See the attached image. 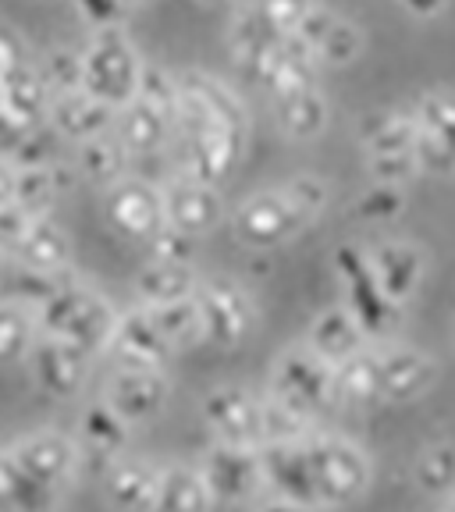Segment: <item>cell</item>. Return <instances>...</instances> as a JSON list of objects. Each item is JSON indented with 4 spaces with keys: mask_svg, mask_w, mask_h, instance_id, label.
I'll return each instance as SVG.
<instances>
[{
    "mask_svg": "<svg viewBox=\"0 0 455 512\" xmlns=\"http://www.w3.org/2000/svg\"><path fill=\"white\" fill-rule=\"evenodd\" d=\"M264 488L274 498L317 509H345L360 502L374 480V463L356 441L306 431L296 441L260 445Z\"/></svg>",
    "mask_w": 455,
    "mask_h": 512,
    "instance_id": "1",
    "label": "cell"
},
{
    "mask_svg": "<svg viewBox=\"0 0 455 512\" xmlns=\"http://www.w3.org/2000/svg\"><path fill=\"white\" fill-rule=\"evenodd\" d=\"M328 203V185L313 175L292 178L285 189L253 192L228 214L232 232L249 249H274L296 239Z\"/></svg>",
    "mask_w": 455,
    "mask_h": 512,
    "instance_id": "2",
    "label": "cell"
},
{
    "mask_svg": "<svg viewBox=\"0 0 455 512\" xmlns=\"http://www.w3.org/2000/svg\"><path fill=\"white\" fill-rule=\"evenodd\" d=\"M32 317H36V331L40 335L64 338V342L79 345L82 352L96 356L111 342L118 310L89 281H82L75 271H68L61 285L32 310Z\"/></svg>",
    "mask_w": 455,
    "mask_h": 512,
    "instance_id": "3",
    "label": "cell"
},
{
    "mask_svg": "<svg viewBox=\"0 0 455 512\" xmlns=\"http://www.w3.org/2000/svg\"><path fill=\"white\" fill-rule=\"evenodd\" d=\"M82 50V89L107 107H125L136 100L143 57L132 47L125 29H93Z\"/></svg>",
    "mask_w": 455,
    "mask_h": 512,
    "instance_id": "4",
    "label": "cell"
},
{
    "mask_svg": "<svg viewBox=\"0 0 455 512\" xmlns=\"http://www.w3.org/2000/svg\"><path fill=\"white\" fill-rule=\"evenodd\" d=\"M267 395L288 406L292 413H299L303 420L317 424L331 406H338L335 367L320 360L317 352H310L306 345H292V349L278 352Z\"/></svg>",
    "mask_w": 455,
    "mask_h": 512,
    "instance_id": "5",
    "label": "cell"
},
{
    "mask_svg": "<svg viewBox=\"0 0 455 512\" xmlns=\"http://www.w3.org/2000/svg\"><path fill=\"white\" fill-rule=\"evenodd\" d=\"M8 445L32 480H40V484H47L54 491H64V495L75 488V480H79L82 466H86L82 445L75 441V434L57 431V427L25 431L15 441H8Z\"/></svg>",
    "mask_w": 455,
    "mask_h": 512,
    "instance_id": "6",
    "label": "cell"
},
{
    "mask_svg": "<svg viewBox=\"0 0 455 512\" xmlns=\"http://www.w3.org/2000/svg\"><path fill=\"white\" fill-rule=\"evenodd\" d=\"M196 306L203 317V345L214 349H239L256 324L253 299L232 278H200Z\"/></svg>",
    "mask_w": 455,
    "mask_h": 512,
    "instance_id": "7",
    "label": "cell"
},
{
    "mask_svg": "<svg viewBox=\"0 0 455 512\" xmlns=\"http://www.w3.org/2000/svg\"><path fill=\"white\" fill-rule=\"evenodd\" d=\"M89 363H93V356L82 352L79 345L36 331L29 352H25L22 367H25V374H29V381L36 384V392L47 395V399L68 402V399H79V395L86 392Z\"/></svg>",
    "mask_w": 455,
    "mask_h": 512,
    "instance_id": "8",
    "label": "cell"
},
{
    "mask_svg": "<svg viewBox=\"0 0 455 512\" xmlns=\"http://www.w3.org/2000/svg\"><path fill=\"white\" fill-rule=\"evenodd\" d=\"M96 484L111 512H157L160 463L125 448L118 456L96 463Z\"/></svg>",
    "mask_w": 455,
    "mask_h": 512,
    "instance_id": "9",
    "label": "cell"
},
{
    "mask_svg": "<svg viewBox=\"0 0 455 512\" xmlns=\"http://www.w3.org/2000/svg\"><path fill=\"white\" fill-rule=\"evenodd\" d=\"M196 466H200L203 480H207V488L217 505H249L264 491L260 448L214 441Z\"/></svg>",
    "mask_w": 455,
    "mask_h": 512,
    "instance_id": "10",
    "label": "cell"
},
{
    "mask_svg": "<svg viewBox=\"0 0 455 512\" xmlns=\"http://www.w3.org/2000/svg\"><path fill=\"white\" fill-rule=\"evenodd\" d=\"M200 416L214 441L260 448L264 395L249 392L242 384H217V388H210V392L203 395Z\"/></svg>",
    "mask_w": 455,
    "mask_h": 512,
    "instance_id": "11",
    "label": "cell"
},
{
    "mask_svg": "<svg viewBox=\"0 0 455 512\" xmlns=\"http://www.w3.org/2000/svg\"><path fill=\"white\" fill-rule=\"evenodd\" d=\"M335 267L345 281V306L356 320H360V328L367 331V338H388L395 331V324L402 320L399 306L392 299L381 296V288L374 285L367 271V253L352 246H342L335 253Z\"/></svg>",
    "mask_w": 455,
    "mask_h": 512,
    "instance_id": "12",
    "label": "cell"
},
{
    "mask_svg": "<svg viewBox=\"0 0 455 512\" xmlns=\"http://www.w3.org/2000/svg\"><path fill=\"white\" fill-rule=\"evenodd\" d=\"M100 399L125 420L139 427L157 420L171 399V377L168 370H143V367H111L104 381Z\"/></svg>",
    "mask_w": 455,
    "mask_h": 512,
    "instance_id": "13",
    "label": "cell"
},
{
    "mask_svg": "<svg viewBox=\"0 0 455 512\" xmlns=\"http://www.w3.org/2000/svg\"><path fill=\"white\" fill-rule=\"evenodd\" d=\"M104 217L114 232L132 242H146L164 228V200L160 189L146 178L125 175L104 189Z\"/></svg>",
    "mask_w": 455,
    "mask_h": 512,
    "instance_id": "14",
    "label": "cell"
},
{
    "mask_svg": "<svg viewBox=\"0 0 455 512\" xmlns=\"http://www.w3.org/2000/svg\"><path fill=\"white\" fill-rule=\"evenodd\" d=\"M413 157L416 168L431 175H448L455 171V96L431 93L416 104L413 114Z\"/></svg>",
    "mask_w": 455,
    "mask_h": 512,
    "instance_id": "15",
    "label": "cell"
},
{
    "mask_svg": "<svg viewBox=\"0 0 455 512\" xmlns=\"http://www.w3.org/2000/svg\"><path fill=\"white\" fill-rule=\"evenodd\" d=\"M107 356L114 367H143V370H168V363L175 360L171 345L164 342V335L153 324L150 310L143 303L132 310H121L114 320L111 342H107Z\"/></svg>",
    "mask_w": 455,
    "mask_h": 512,
    "instance_id": "16",
    "label": "cell"
},
{
    "mask_svg": "<svg viewBox=\"0 0 455 512\" xmlns=\"http://www.w3.org/2000/svg\"><path fill=\"white\" fill-rule=\"evenodd\" d=\"M160 200H164V224L192 235V239L210 235L214 228H221L224 217H228L221 192H217L214 185H203L189 175L171 178V182L160 189Z\"/></svg>",
    "mask_w": 455,
    "mask_h": 512,
    "instance_id": "17",
    "label": "cell"
},
{
    "mask_svg": "<svg viewBox=\"0 0 455 512\" xmlns=\"http://www.w3.org/2000/svg\"><path fill=\"white\" fill-rule=\"evenodd\" d=\"M54 100L47 75H43L40 61L29 54H18L11 64L8 82H4V100H0V125L8 132H22V128L43 125Z\"/></svg>",
    "mask_w": 455,
    "mask_h": 512,
    "instance_id": "18",
    "label": "cell"
},
{
    "mask_svg": "<svg viewBox=\"0 0 455 512\" xmlns=\"http://www.w3.org/2000/svg\"><path fill=\"white\" fill-rule=\"evenodd\" d=\"M377 352V395L381 402H413L438 381V363L413 345H384Z\"/></svg>",
    "mask_w": 455,
    "mask_h": 512,
    "instance_id": "19",
    "label": "cell"
},
{
    "mask_svg": "<svg viewBox=\"0 0 455 512\" xmlns=\"http://www.w3.org/2000/svg\"><path fill=\"white\" fill-rule=\"evenodd\" d=\"M111 136L118 139V146L132 157H153L164 153L175 139V114L164 107H153L146 100H128L125 107L114 111V128Z\"/></svg>",
    "mask_w": 455,
    "mask_h": 512,
    "instance_id": "20",
    "label": "cell"
},
{
    "mask_svg": "<svg viewBox=\"0 0 455 512\" xmlns=\"http://www.w3.org/2000/svg\"><path fill=\"white\" fill-rule=\"evenodd\" d=\"M47 125L54 128V136L64 146H79L86 139L107 136L114 128V107L100 104L86 89H72V93H57L50 100Z\"/></svg>",
    "mask_w": 455,
    "mask_h": 512,
    "instance_id": "21",
    "label": "cell"
},
{
    "mask_svg": "<svg viewBox=\"0 0 455 512\" xmlns=\"http://www.w3.org/2000/svg\"><path fill=\"white\" fill-rule=\"evenodd\" d=\"M424 253L413 242H381L367 253V271L384 299L402 306L424 281Z\"/></svg>",
    "mask_w": 455,
    "mask_h": 512,
    "instance_id": "22",
    "label": "cell"
},
{
    "mask_svg": "<svg viewBox=\"0 0 455 512\" xmlns=\"http://www.w3.org/2000/svg\"><path fill=\"white\" fill-rule=\"evenodd\" d=\"M367 331L360 328V320L352 317L349 306H328L313 317L310 331H306V349L317 352L320 360L338 367L342 360L356 356L360 349H367Z\"/></svg>",
    "mask_w": 455,
    "mask_h": 512,
    "instance_id": "23",
    "label": "cell"
},
{
    "mask_svg": "<svg viewBox=\"0 0 455 512\" xmlns=\"http://www.w3.org/2000/svg\"><path fill=\"white\" fill-rule=\"evenodd\" d=\"M75 242L54 214L50 217H32L29 235H25L22 249L15 253V264L36 274H64L72 271Z\"/></svg>",
    "mask_w": 455,
    "mask_h": 512,
    "instance_id": "24",
    "label": "cell"
},
{
    "mask_svg": "<svg viewBox=\"0 0 455 512\" xmlns=\"http://www.w3.org/2000/svg\"><path fill=\"white\" fill-rule=\"evenodd\" d=\"M75 441L82 445L86 463H104V459L125 452L132 441V424H125L104 399H93L79 409V431Z\"/></svg>",
    "mask_w": 455,
    "mask_h": 512,
    "instance_id": "25",
    "label": "cell"
},
{
    "mask_svg": "<svg viewBox=\"0 0 455 512\" xmlns=\"http://www.w3.org/2000/svg\"><path fill=\"white\" fill-rule=\"evenodd\" d=\"M313 61H317V57H313L310 47H303L296 36H285V40L274 43L264 57H256V61L249 64V75L264 82V86L271 89V96H278V93H288V89L310 86Z\"/></svg>",
    "mask_w": 455,
    "mask_h": 512,
    "instance_id": "26",
    "label": "cell"
},
{
    "mask_svg": "<svg viewBox=\"0 0 455 512\" xmlns=\"http://www.w3.org/2000/svg\"><path fill=\"white\" fill-rule=\"evenodd\" d=\"M64 491L32 480L15 459L11 445H0V512H57Z\"/></svg>",
    "mask_w": 455,
    "mask_h": 512,
    "instance_id": "27",
    "label": "cell"
},
{
    "mask_svg": "<svg viewBox=\"0 0 455 512\" xmlns=\"http://www.w3.org/2000/svg\"><path fill=\"white\" fill-rule=\"evenodd\" d=\"M72 185L75 171L68 160H57V164H47V168H18L15 203L29 217H50Z\"/></svg>",
    "mask_w": 455,
    "mask_h": 512,
    "instance_id": "28",
    "label": "cell"
},
{
    "mask_svg": "<svg viewBox=\"0 0 455 512\" xmlns=\"http://www.w3.org/2000/svg\"><path fill=\"white\" fill-rule=\"evenodd\" d=\"M200 288V271L192 264H178V260H150L139 267L136 274V292L143 306H164L175 299L196 296Z\"/></svg>",
    "mask_w": 455,
    "mask_h": 512,
    "instance_id": "29",
    "label": "cell"
},
{
    "mask_svg": "<svg viewBox=\"0 0 455 512\" xmlns=\"http://www.w3.org/2000/svg\"><path fill=\"white\" fill-rule=\"evenodd\" d=\"M217 502L210 495L196 463H171L160 466V495L157 512H214Z\"/></svg>",
    "mask_w": 455,
    "mask_h": 512,
    "instance_id": "30",
    "label": "cell"
},
{
    "mask_svg": "<svg viewBox=\"0 0 455 512\" xmlns=\"http://www.w3.org/2000/svg\"><path fill=\"white\" fill-rule=\"evenodd\" d=\"M274 114H278V128L288 139H313L328 125V104L313 82L274 96Z\"/></svg>",
    "mask_w": 455,
    "mask_h": 512,
    "instance_id": "31",
    "label": "cell"
},
{
    "mask_svg": "<svg viewBox=\"0 0 455 512\" xmlns=\"http://www.w3.org/2000/svg\"><path fill=\"white\" fill-rule=\"evenodd\" d=\"M68 164H72L75 178H82L89 185H100V189H107V185H114L118 178L128 175V153L121 150L111 132L72 146V160Z\"/></svg>",
    "mask_w": 455,
    "mask_h": 512,
    "instance_id": "32",
    "label": "cell"
},
{
    "mask_svg": "<svg viewBox=\"0 0 455 512\" xmlns=\"http://www.w3.org/2000/svg\"><path fill=\"white\" fill-rule=\"evenodd\" d=\"M178 86H182L185 93L196 96V100H200L217 121H224V125L232 128V132L249 136L246 107H242V100L224 86V82H217L214 75H203V72H185V75H178Z\"/></svg>",
    "mask_w": 455,
    "mask_h": 512,
    "instance_id": "33",
    "label": "cell"
},
{
    "mask_svg": "<svg viewBox=\"0 0 455 512\" xmlns=\"http://www.w3.org/2000/svg\"><path fill=\"white\" fill-rule=\"evenodd\" d=\"M157 324V331L164 335V342L171 345V352H189L196 345H203V317L200 306H196V296L189 299H175V303L164 306H146Z\"/></svg>",
    "mask_w": 455,
    "mask_h": 512,
    "instance_id": "34",
    "label": "cell"
},
{
    "mask_svg": "<svg viewBox=\"0 0 455 512\" xmlns=\"http://www.w3.org/2000/svg\"><path fill=\"white\" fill-rule=\"evenodd\" d=\"M360 132H363V143H367V160L413 153L416 128H413V118H406V114H395V111L370 114L360 125Z\"/></svg>",
    "mask_w": 455,
    "mask_h": 512,
    "instance_id": "35",
    "label": "cell"
},
{
    "mask_svg": "<svg viewBox=\"0 0 455 512\" xmlns=\"http://www.w3.org/2000/svg\"><path fill=\"white\" fill-rule=\"evenodd\" d=\"M335 395L345 406H370V402H381V395H377V352L374 349H360L356 356L338 363Z\"/></svg>",
    "mask_w": 455,
    "mask_h": 512,
    "instance_id": "36",
    "label": "cell"
},
{
    "mask_svg": "<svg viewBox=\"0 0 455 512\" xmlns=\"http://www.w3.org/2000/svg\"><path fill=\"white\" fill-rule=\"evenodd\" d=\"M281 40H285V36H281V32L253 8V4H249V8H242L239 15H235L232 29H228V47H232L235 61L246 64V68L256 61V57H264L267 50H271L274 43H281Z\"/></svg>",
    "mask_w": 455,
    "mask_h": 512,
    "instance_id": "37",
    "label": "cell"
},
{
    "mask_svg": "<svg viewBox=\"0 0 455 512\" xmlns=\"http://www.w3.org/2000/svg\"><path fill=\"white\" fill-rule=\"evenodd\" d=\"M61 139L54 136V128L43 121V125L22 128V132H11V143L4 150V157L15 164V168H47L61 160Z\"/></svg>",
    "mask_w": 455,
    "mask_h": 512,
    "instance_id": "38",
    "label": "cell"
},
{
    "mask_svg": "<svg viewBox=\"0 0 455 512\" xmlns=\"http://www.w3.org/2000/svg\"><path fill=\"white\" fill-rule=\"evenodd\" d=\"M32 338H36V317L29 306L0 303V367L22 363Z\"/></svg>",
    "mask_w": 455,
    "mask_h": 512,
    "instance_id": "39",
    "label": "cell"
},
{
    "mask_svg": "<svg viewBox=\"0 0 455 512\" xmlns=\"http://www.w3.org/2000/svg\"><path fill=\"white\" fill-rule=\"evenodd\" d=\"M413 480L424 495H452L455 491V445L441 441V445L424 448L413 466Z\"/></svg>",
    "mask_w": 455,
    "mask_h": 512,
    "instance_id": "40",
    "label": "cell"
},
{
    "mask_svg": "<svg viewBox=\"0 0 455 512\" xmlns=\"http://www.w3.org/2000/svg\"><path fill=\"white\" fill-rule=\"evenodd\" d=\"M40 68H43V75H47L54 96L82 89V50L79 47H50L47 54L40 57Z\"/></svg>",
    "mask_w": 455,
    "mask_h": 512,
    "instance_id": "41",
    "label": "cell"
},
{
    "mask_svg": "<svg viewBox=\"0 0 455 512\" xmlns=\"http://www.w3.org/2000/svg\"><path fill=\"white\" fill-rule=\"evenodd\" d=\"M360 47H363L360 29H356L352 22H345V18H335L331 29L324 32V40H320L317 50H313V57L324 64H349L352 57L360 54Z\"/></svg>",
    "mask_w": 455,
    "mask_h": 512,
    "instance_id": "42",
    "label": "cell"
},
{
    "mask_svg": "<svg viewBox=\"0 0 455 512\" xmlns=\"http://www.w3.org/2000/svg\"><path fill=\"white\" fill-rule=\"evenodd\" d=\"M139 100L153 107H164V111L175 114V100H178V79L168 72V68H160L153 61H143V72H139V89H136Z\"/></svg>",
    "mask_w": 455,
    "mask_h": 512,
    "instance_id": "43",
    "label": "cell"
},
{
    "mask_svg": "<svg viewBox=\"0 0 455 512\" xmlns=\"http://www.w3.org/2000/svg\"><path fill=\"white\" fill-rule=\"evenodd\" d=\"M146 249H150V260H178V264H192V253H196V239L171 224L157 228V232L146 239Z\"/></svg>",
    "mask_w": 455,
    "mask_h": 512,
    "instance_id": "44",
    "label": "cell"
},
{
    "mask_svg": "<svg viewBox=\"0 0 455 512\" xmlns=\"http://www.w3.org/2000/svg\"><path fill=\"white\" fill-rule=\"evenodd\" d=\"M406 210V196H402V185H374L370 192H363L360 214L367 221H392Z\"/></svg>",
    "mask_w": 455,
    "mask_h": 512,
    "instance_id": "45",
    "label": "cell"
},
{
    "mask_svg": "<svg viewBox=\"0 0 455 512\" xmlns=\"http://www.w3.org/2000/svg\"><path fill=\"white\" fill-rule=\"evenodd\" d=\"M253 8L281 32V36H292L296 25L306 18V11L313 8V0H253Z\"/></svg>",
    "mask_w": 455,
    "mask_h": 512,
    "instance_id": "46",
    "label": "cell"
},
{
    "mask_svg": "<svg viewBox=\"0 0 455 512\" xmlns=\"http://www.w3.org/2000/svg\"><path fill=\"white\" fill-rule=\"evenodd\" d=\"M29 224H32V217L25 214L18 203H4V207H0V256H4V260H15L25 235H29Z\"/></svg>",
    "mask_w": 455,
    "mask_h": 512,
    "instance_id": "47",
    "label": "cell"
},
{
    "mask_svg": "<svg viewBox=\"0 0 455 512\" xmlns=\"http://www.w3.org/2000/svg\"><path fill=\"white\" fill-rule=\"evenodd\" d=\"M72 8L79 11V18L93 29H121L125 25L128 8L121 0H72Z\"/></svg>",
    "mask_w": 455,
    "mask_h": 512,
    "instance_id": "48",
    "label": "cell"
},
{
    "mask_svg": "<svg viewBox=\"0 0 455 512\" xmlns=\"http://www.w3.org/2000/svg\"><path fill=\"white\" fill-rule=\"evenodd\" d=\"M370 171H374L377 185H406L416 175V157L413 153H402V157H374L367 160Z\"/></svg>",
    "mask_w": 455,
    "mask_h": 512,
    "instance_id": "49",
    "label": "cell"
},
{
    "mask_svg": "<svg viewBox=\"0 0 455 512\" xmlns=\"http://www.w3.org/2000/svg\"><path fill=\"white\" fill-rule=\"evenodd\" d=\"M18 54H22V47L11 40L8 32L0 29V100H4V82H8V72H11V64H15Z\"/></svg>",
    "mask_w": 455,
    "mask_h": 512,
    "instance_id": "50",
    "label": "cell"
},
{
    "mask_svg": "<svg viewBox=\"0 0 455 512\" xmlns=\"http://www.w3.org/2000/svg\"><path fill=\"white\" fill-rule=\"evenodd\" d=\"M15 182H18V168L0 153V207L15 203Z\"/></svg>",
    "mask_w": 455,
    "mask_h": 512,
    "instance_id": "51",
    "label": "cell"
},
{
    "mask_svg": "<svg viewBox=\"0 0 455 512\" xmlns=\"http://www.w3.org/2000/svg\"><path fill=\"white\" fill-rule=\"evenodd\" d=\"M256 512H331V509H317V505H299V502H285V498H267Z\"/></svg>",
    "mask_w": 455,
    "mask_h": 512,
    "instance_id": "52",
    "label": "cell"
},
{
    "mask_svg": "<svg viewBox=\"0 0 455 512\" xmlns=\"http://www.w3.org/2000/svg\"><path fill=\"white\" fill-rule=\"evenodd\" d=\"M399 4L406 11H413V15H420V18H434L441 8H445V0H399Z\"/></svg>",
    "mask_w": 455,
    "mask_h": 512,
    "instance_id": "53",
    "label": "cell"
},
{
    "mask_svg": "<svg viewBox=\"0 0 455 512\" xmlns=\"http://www.w3.org/2000/svg\"><path fill=\"white\" fill-rule=\"evenodd\" d=\"M121 4H125V8L132 11V8H146V4H150V0H121Z\"/></svg>",
    "mask_w": 455,
    "mask_h": 512,
    "instance_id": "54",
    "label": "cell"
},
{
    "mask_svg": "<svg viewBox=\"0 0 455 512\" xmlns=\"http://www.w3.org/2000/svg\"><path fill=\"white\" fill-rule=\"evenodd\" d=\"M445 512H455V498H452V502L445 505Z\"/></svg>",
    "mask_w": 455,
    "mask_h": 512,
    "instance_id": "55",
    "label": "cell"
},
{
    "mask_svg": "<svg viewBox=\"0 0 455 512\" xmlns=\"http://www.w3.org/2000/svg\"><path fill=\"white\" fill-rule=\"evenodd\" d=\"M207 4H221V0H207Z\"/></svg>",
    "mask_w": 455,
    "mask_h": 512,
    "instance_id": "56",
    "label": "cell"
},
{
    "mask_svg": "<svg viewBox=\"0 0 455 512\" xmlns=\"http://www.w3.org/2000/svg\"><path fill=\"white\" fill-rule=\"evenodd\" d=\"M0 264H4V256H0Z\"/></svg>",
    "mask_w": 455,
    "mask_h": 512,
    "instance_id": "57",
    "label": "cell"
}]
</instances>
